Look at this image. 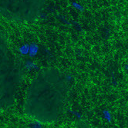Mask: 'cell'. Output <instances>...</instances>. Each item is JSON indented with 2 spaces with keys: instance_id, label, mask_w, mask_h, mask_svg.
Instances as JSON below:
<instances>
[{
  "instance_id": "6da1fadb",
  "label": "cell",
  "mask_w": 128,
  "mask_h": 128,
  "mask_svg": "<svg viewBox=\"0 0 128 128\" xmlns=\"http://www.w3.org/2000/svg\"><path fill=\"white\" fill-rule=\"evenodd\" d=\"M69 85L59 70L43 71L32 81L26 95V113L36 121L55 123L67 109Z\"/></svg>"
},
{
  "instance_id": "7a4b0ae2",
  "label": "cell",
  "mask_w": 128,
  "mask_h": 128,
  "mask_svg": "<svg viewBox=\"0 0 128 128\" xmlns=\"http://www.w3.org/2000/svg\"><path fill=\"white\" fill-rule=\"evenodd\" d=\"M45 0H0V13L18 22H30L40 15Z\"/></svg>"
}]
</instances>
